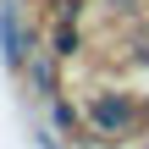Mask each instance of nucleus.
<instances>
[{"instance_id":"f257e3e1","label":"nucleus","mask_w":149,"mask_h":149,"mask_svg":"<svg viewBox=\"0 0 149 149\" xmlns=\"http://www.w3.org/2000/svg\"><path fill=\"white\" fill-rule=\"evenodd\" d=\"M0 44H6V61L11 66L28 61V33H22V17H17L11 0H0Z\"/></svg>"},{"instance_id":"20e7f679","label":"nucleus","mask_w":149,"mask_h":149,"mask_svg":"<svg viewBox=\"0 0 149 149\" xmlns=\"http://www.w3.org/2000/svg\"><path fill=\"white\" fill-rule=\"evenodd\" d=\"M55 122H61V127H77V116H72V105H66V100H55Z\"/></svg>"},{"instance_id":"7ed1b4c3","label":"nucleus","mask_w":149,"mask_h":149,"mask_svg":"<svg viewBox=\"0 0 149 149\" xmlns=\"http://www.w3.org/2000/svg\"><path fill=\"white\" fill-rule=\"evenodd\" d=\"M77 50H83V39H77V28H55V55H61V61H72Z\"/></svg>"},{"instance_id":"f03ea898","label":"nucleus","mask_w":149,"mask_h":149,"mask_svg":"<svg viewBox=\"0 0 149 149\" xmlns=\"http://www.w3.org/2000/svg\"><path fill=\"white\" fill-rule=\"evenodd\" d=\"M94 122H100L105 133H122V127L133 122V105H127L122 94H100V100H94Z\"/></svg>"},{"instance_id":"423d86ee","label":"nucleus","mask_w":149,"mask_h":149,"mask_svg":"<svg viewBox=\"0 0 149 149\" xmlns=\"http://www.w3.org/2000/svg\"><path fill=\"white\" fill-rule=\"evenodd\" d=\"M122 6H127V0H122Z\"/></svg>"},{"instance_id":"39448f33","label":"nucleus","mask_w":149,"mask_h":149,"mask_svg":"<svg viewBox=\"0 0 149 149\" xmlns=\"http://www.w3.org/2000/svg\"><path fill=\"white\" fill-rule=\"evenodd\" d=\"M55 6H66V0H55Z\"/></svg>"}]
</instances>
